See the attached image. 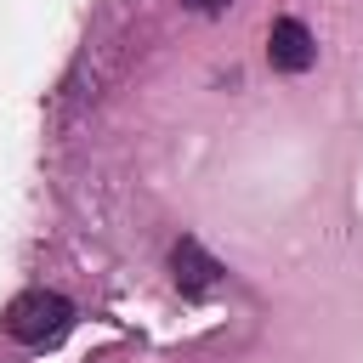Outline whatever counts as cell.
Returning a JSON list of instances; mask_svg holds the SVG:
<instances>
[{"label": "cell", "mask_w": 363, "mask_h": 363, "mask_svg": "<svg viewBox=\"0 0 363 363\" xmlns=\"http://www.w3.org/2000/svg\"><path fill=\"white\" fill-rule=\"evenodd\" d=\"M68 329H74V301L57 289H23L6 306V335L23 346H57Z\"/></svg>", "instance_id": "6da1fadb"}, {"label": "cell", "mask_w": 363, "mask_h": 363, "mask_svg": "<svg viewBox=\"0 0 363 363\" xmlns=\"http://www.w3.org/2000/svg\"><path fill=\"white\" fill-rule=\"evenodd\" d=\"M182 6H187V11H199V17H216V11H227L233 0H182Z\"/></svg>", "instance_id": "277c9868"}, {"label": "cell", "mask_w": 363, "mask_h": 363, "mask_svg": "<svg viewBox=\"0 0 363 363\" xmlns=\"http://www.w3.org/2000/svg\"><path fill=\"white\" fill-rule=\"evenodd\" d=\"M267 62H272L278 74H306V68L318 62L312 28H306L301 17H278V23L267 28Z\"/></svg>", "instance_id": "3957f363"}, {"label": "cell", "mask_w": 363, "mask_h": 363, "mask_svg": "<svg viewBox=\"0 0 363 363\" xmlns=\"http://www.w3.org/2000/svg\"><path fill=\"white\" fill-rule=\"evenodd\" d=\"M170 278H176V289H182V295H193V301H199V295H210V289L227 278V267H221V261H216V255L187 233V238H176V250H170Z\"/></svg>", "instance_id": "7a4b0ae2"}]
</instances>
